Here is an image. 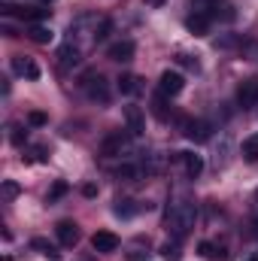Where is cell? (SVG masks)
Listing matches in <instances>:
<instances>
[{
  "instance_id": "6da1fadb",
  "label": "cell",
  "mask_w": 258,
  "mask_h": 261,
  "mask_svg": "<svg viewBox=\"0 0 258 261\" xmlns=\"http://www.w3.org/2000/svg\"><path fill=\"white\" fill-rule=\"evenodd\" d=\"M194 222H197V203L194 200H170L167 216H164V225H167V231H170L173 240L189 237Z\"/></svg>"
},
{
  "instance_id": "7a4b0ae2",
  "label": "cell",
  "mask_w": 258,
  "mask_h": 261,
  "mask_svg": "<svg viewBox=\"0 0 258 261\" xmlns=\"http://www.w3.org/2000/svg\"><path fill=\"white\" fill-rule=\"evenodd\" d=\"M82 85H85V91H88L91 100H97V103H110V85H107V79H104L100 73L88 70V73L82 76Z\"/></svg>"
},
{
  "instance_id": "3957f363",
  "label": "cell",
  "mask_w": 258,
  "mask_h": 261,
  "mask_svg": "<svg viewBox=\"0 0 258 261\" xmlns=\"http://www.w3.org/2000/svg\"><path fill=\"white\" fill-rule=\"evenodd\" d=\"M125 152H131L128 134L116 130V134L104 137V143H100V155H104V158H119V155H125Z\"/></svg>"
},
{
  "instance_id": "277c9868",
  "label": "cell",
  "mask_w": 258,
  "mask_h": 261,
  "mask_svg": "<svg viewBox=\"0 0 258 261\" xmlns=\"http://www.w3.org/2000/svg\"><path fill=\"white\" fill-rule=\"evenodd\" d=\"M183 88H186V76H183L179 70H164V73H161V79H158V91H161L164 97H176Z\"/></svg>"
},
{
  "instance_id": "5b68a950",
  "label": "cell",
  "mask_w": 258,
  "mask_h": 261,
  "mask_svg": "<svg viewBox=\"0 0 258 261\" xmlns=\"http://www.w3.org/2000/svg\"><path fill=\"white\" fill-rule=\"evenodd\" d=\"M179 130H183V137L192 140V143H207V140H210V125H207L203 119H183V122H179Z\"/></svg>"
},
{
  "instance_id": "8992f818",
  "label": "cell",
  "mask_w": 258,
  "mask_h": 261,
  "mask_svg": "<svg viewBox=\"0 0 258 261\" xmlns=\"http://www.w3.org/2000/svg\"><path fill=\"white\" fill-rule=\"evenodd\" d=\"M122 116H125V125H128L131 137H143V130H146V116H143V110L134 107V103H128V107L122 110Z\"/></svg>"
},
{
  "instance_id": "52a82bcc",
  "label": "cell",
  "mask_w": 258,
  "mask_h": 261,
  "mask_svg": "<svg viewBox=\"0 0 258 261\" xmlns=\"http://www.w3.org/2000/svg\"><path fill=\"white\" fill-rule=\"evenodd\" d=\"M237 103L243 107V110H252L258 103V79H243L240 85H237Z\"/></svg>"
},
{
  "instance_id": "ba28073f",
  "label": "cell",
  "mask_w": 258,
  "mask_h": 261,
  "mask_svg": "<svg viewBox=\"0 0 258 261\" xmlns=\"http://www.w3.org/2000/svg\"><path fill=\"white\" fill-rule=\"evenodd\" d=\"M91 249L100 252V255H110V252L119 249V237H116L113 231H97V234L91 237Z\"/></svg>"
},
{
  "instance_id": "9c48e42d",
  "label": "cell",
  "mask_w": 258,
  "mask_h": 261,
  "mask_svg": "<svg viewBox=\"0 0 258 261\" xmlns=\"http://www.w3.org/2000/svg\"><path fill=\"white\" fill-rule=\"evenodd\" d=\"M55 237H58L61 246H76V243H79V228H76V222L61 219V222L55 225Z\"/></svg>"
},
{
  "instance_id": "30bf717a",
  "label": "cell",
  "mask_w": 258,
  "mask_h": 261,
  "mask_svg": "<svg viewBox=\"0 0 258 261\" xmlns=\"http://www.w3.org/2000/svg\"><path fill=\"white\" fill-rule=\"evenodd\" d=\"M134 52H137V46L131 43V40H119V43H113L110 49H107V58L110 61H119V64H125L134 58Z\"/></svg>"
},
{
  "instance_id": "8fae6325",
  "label": "cell",
  "mask_w": 258,
  "mask_h": 261,
  "mask_svg": "<svg viewBox=\"0 0 258 261\" xmlns=\"http://www.w3.org/2000/svg\"><path fill=\"white\" fill-rule=\"evenodd\" d=\"M12 70L18 73V76H24V79H40V67L34 58H24V55H15L12 58Z\"/></svg>"
},
{
  "instance_id": "7c38bea8",
  "label": "cell",
  "mask_w": 258,
  "mask_h": 261,
  "mask_svg": "<svg viewBox=\"0 0 258 261\" xmlns=\"http://www.w3.org/2000/svg\"><path fill=\"white\" fill-rule=\"evenodd\" d=\"M210 21H213V18H210L207 12H192V15L186 18V28L192 31L194 37H207V34H210Z\"/></svg>"
},
{
  "instance_id": "4fadbf2b",
  "label": "cell",
  "mask_w": 258,
  "mask_h": 261,
  "mask_svg": "<svg viewBox=\"0 0 258 261\" xmlns=\"http://www.w3.org/2000/svg\"><path fill=\"white\" fill-rule=\"evenodd\" d=\"M176 158L183 161V167H186V173H189L192 179H197V176L203 173V158H200V155H194V152H176Z\"/></svg>"
},
{
  "instance_id": "5bb4252c",
  "label": "cell",
  "mask_w": 258,
  "mask_h": 261,
  "mask_svg": "<svg viewBox=\"0 0 258 261\" xmlns=\"http://www.w3.org/2000/svg\"><path fill=\"white\" fill-rule=\"evenodd\" d=\"M58 67H61V70L79 67V49H76L73 43H64V46L58 49Z\"/></svg>"
},
{
  "instance_id": "9a60e30c",
  "label": "cell",
  "mask_w": 258,
  "mask_h": 261,
  "mask_svg": "<svg viewBox=\"0 0 258 261\" xmlns=\"http://www.w3.org/2000/svg\"><path fill=\"white\" fill-rule=\"evenodd\" d=\"M28 37H31L37 46H49V43L55 40L52 28H46V24H31V28H28Z\"/></svg>"
},
{
  "instance_id": "2e32d148",
  "label": "cell",
  "mask_w": 258,
  "mask_h": 261,
  "mask_svg": "<svg viewBox=\"0 0 258 261\" xmlns=\"http://www.w3.org/2000/svg\"><path fill=\"white\" fill-rule=\"evenodd\" d=\"M31 249H37L40 255H46V258H52V261H58V258H61L58 246H55V243H49L46 237H34V240H31Z\"/></svg>"
},
{
  "instance_id": "e0dca14e",
  "label": "cell",
  "mask_w": 258,
  "mask_h": 261,
  "mask_svg": "<svg viewBox=\"0 0 258 261\" xmlns=\"http://www.w3.org/2000/svg\"><path fill=\"white\" fill-rule=\"evenodd\" d=\"M143 173H146V170H143L140 164H122V167L116 170V176H119L122 182H140V179H143Z\"/></svg>"
},
{
  "instance_id": "ac0fdd59",
  "label": "cell",
  "mask_w": 258,
  "mask_h": 261,
  "mask_svg": "<svg viewBox=\"0 0 258 261\" xmlns=\"http://www.w3.org/2000/svg\"><path fill=\"white\" fill-rule=\"evenodd\" d=\"M197 252H200L207 261H228L225 249H222V246H216V243H210V240H203V243L197 246Z\"/></svg>"
},
{
  "instance_id": "d6986e66",
  "label": "cell",
  "mask_w": 258,
  "mask_h": 261,
  "mask_svg": "<svg viewBox=\"0 0 258 261\" xmlns=\"http://www.w3.org/2000/svg\"><path fill=\"white\" fill-rule=\"evenodd\" d=\"M158 252H161L164 261H183V246H179V240H167Z\"/></svg>"
},
{
  "instance_id": "ffe728a7",
  "label": "cell",
  "mask_w": 258,
  "mask_h": 261,
  "mask_svg": "<svg viewBox=\"0 0 258 261\" xmlns=\"http://www.w3.org/2000/svg\"><path fill=\"white\" fill-rule=\"evenodd\" d=\"M137 210H140L137 200H128V197H125V200H116V216H122V219H131Z\"/></svg>"
},
{
  "instance_id": "44dd1931",
  "label": "cell",
  "mask_w": 258,
  "mask_h": 261,
  "mask_svg": "<svg viewBox=\"0 0 258 261\" xmlns=\"http://www.w3.org/2000/svg\"><path fill=\"white\" fill-rule=\"evenodd\" d=\"M240 152H243V158H246V161H258V137H249V140H243Z\"/></svg>"
},
{
  "instance_id": "7402d4cb",
  "label": "cell",
  "mask_w": 258,
  "mask_h": 261,
  "mask_svg": "<svg viewBox=\"0 0 258 261\" xmlns=\"http://www.w3.org/2000/svg\"><path fill=\"white\" fill-rule=\"evenodd\" d=\"M119 91H122V94H134V91H137V76H134V73H122V76H119Z\"/></svg>"
},
{
  "instance_id": "603a6c76",
  "label": "cell",
  "mask_w": 258,
  "mask_h": 261,
  "mask_svg": "<svg viewBox=\"0 0 258 261\" xmlns=\"http://www.w3.org/2000/svg\"><path fill=\"white\" fill-rule=\"evenodd\" d=\"M110 34H113V18H100L97 28H94V40L100 43V40H107Z\"/></svg>"
},
{
  "instance_id": "cb8c5ba5",
  "label": "cell",
  "mask_w": 258,
  "mask_h": 261,
  "mask_svg": "<svg viewBox=\"0 0 258 261\" xmlns=\"http://www.w3.org/2000/svg\"><path fill=\"white\" fill-rule=\"evenodd\" d=\"M192 6H194V12H207V15L213 18V15H216L219 0H192Z\"/></svg>"
},
{
  "instance_id": "d4e9b609",
  "label": "cell",
  "mask_w": 258,
  "mask_h": 261,
  "mask_svg": "<svg viewBox=\"0 0 258 261\" xmlns=\"http://www.w3.org/2000/svg\"><path fill=\"white\" fill-rule=\"evenodd\" d=\"M67 189H70V186H67V182H61V179H58V182L52 186V192H49V197H46V200H49V203H55L58 197H64V195H67Z\"/></svg>"
},
{
  "instance_id": "484cf974",
  "label": "cell",
  "mask_w": 258,
  "mask_h": 261,
  "mask_svg": "<svg viewBox=\"0 0 258 261\" xmlns=\"http://www.w3.org/2000/svg\"><path fill=\"white\" fill-rule=\"evenodd\" d=\"M49 119H46V113H40V110H34V113H28V125H34V128H43Z\"/></svg>"
},
{
  "instance_id": "4316f807",
  "label": "cell",
  "mask_w": 258,
  "mask_h": 261,
  "mask_svg": "<svg viewBox=\"0 0 258 261\" xmlns=\"http://www.w3.org/2000/svg\"><path fill=\"white\" fill-rule=\"evenodd\" d=\"M18 192H21V189H18V182H12V179H6V182H3V197H6V200L18 197Z\"/></svg>"
},
{
  "instance_id": "83f0119b",
  "label": "cell",
  "mask_w": 258,
  "mask_h": 261,
  "mask_svg": "<svg viewBox=\"0 0 258 261\" xmlns=\"http://www.w3.org/2000/svg\"><path fill=\"white\" fill-rule=\"evenodd\" d=\"M176 64L189 67V70H194V73H197V70H200V64H197V61H194L192 55H176Z\"/></svg>"
},
{
  "instance_id": "f1b7e54d",
  "label": "cell",
  "mask_w": 258,
  "mask_h": 261,
  "mask_svg": "<svg viewBox=\"0 0 258 261\" xmlns=\"http://www.w3.org/2000/svg\"><path fill=\"white\" fill-rule=\"evenodd\" d=\"M9 140H12L15 146H21V143L28 140V130H21V128H18V125H15V128H12V134H9Z\"/></svg>"
},
{
  "instance_id": "f546056e",
  "label": "cell",
  "mask_w": 258,
  "mask_h": 261,
  "mask_svg": "<svg viewBox=\"0 0 258 261\" xmlns=\"http://www.w3.org/2000/svg\"><path fill=\"white\" fill-rule=\"evenodd\" d=\"M82 195H85V197H94V195H97V186H91V182H88V186H82Z\"/></svg>"
},
{
  "instance_id": "4dcf8cb0",
  "label": "cell",
  "mask_w": 258,
  "mask_h": 261,
  "mask_svg": "<svg viewBox=\"0 0 258 261\" xmlns=\"http://www.w3.org/2000/svg\"><path fill=\"white\" fill-rule=\"evenodd\" d=\"M167 0H146V6H164Z\"/></svg>"
},
{
  "instance_id": "1f68e13d",
  "label": "cell",
  "mask_w": 258,
  "mask_h": 261,
  "mask_svg": "<svg viewBox=\"0 0 258 261\" xmlns=\"http://www.w3.org/2000/svg\"><path fill=\"white\" fill-rule=\"evenodd\" d=\"M252 237L258 240V216H255V222H252Z\"/></svg>"
},
{
  "instance_id": "d6a6232c",
  "label": "cell",
  "mask_w": 258,
  "mask_h": 261,
  "mask_svg": "<svg viewBox=\"0 0 258 261\" xmlns=\"http://www.w3.org/2000/svg\"><path fill=\"white\" fill-rule=\"evenodd\" d=\"M243 261H258V252H252V255H246Z\"/></svg>"
},
{
  "instance_id": "836d02e7",
  "label": "cell",
  "mask_w": 258,
  "mask_h": 261,
  "mask_svg": "<svg viewBox=\"0 0 258 261\" xmlns=\"http://www.w3.org/2000/svg\"><path fill=\"white\" fill-rule=\"evenodd\" d=\"M46 3H52V0H46Z\"/></svg>"
}]
</instances>
